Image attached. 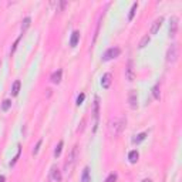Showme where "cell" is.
<instances>
[{
  "label": "cell",
  "mask_w": 182,
  "mask_h": 182,
  "mask_svg": "<svg viewBox=\"0 0 182 182\" xmlns=\"http://www.w3.org/2000/svg\"><path fill=\"white\" fill-rule=\"evenodd\" d=\"M100 26H101V17L98 19V23H97V29H95V33H94V39H93V44H95V41H97V36H98V32H100Z\"/></svg>",
  "instance_id": "cell-23"
},
{
  "label": "cell",
  "mask_w": 182,
  "mask_h": 182,
  "mask_svg": "<svg viewBox=\"0 0 182 182\" xmlns=\"http://www.w3.org/2000/svg\"><path fill=\"white\" fill-rule=\"evenodd\" d=\"M141 182H152V181H151L150 178H145V179H142V181H141Z\"/></svg>",
  "instance_id": "cell-31"
},
{
  "label": "cell",
  "mask_w": 182,
  "mask_h": 182,
  "mask_svg": "<svg viewBox=\"0 0 182 182\" xmlns=\"http://www.w3.org/2000/svg\"><path fill=\"white\" fill-rule=\"evenodd\" d=\"M162 22H164V17L161 16V17H158L154 23H152V27H151V34H157V33H158L159 27L162 26Z\"/></svg>",
  "instance_id": "cell-10"
},
{
  "label": "cell",
  "mask_w": 182,
  "mask_h": 182,
  "mask_svg": "<svg viewBox=\"0 0 182 182\" xmlns=\"http://www.w3.org/2000/svg\"><path fill=\"white\" fill-rule=\"evenodd\" d=\"M17 148H19V150H17V154H16V157H14V158H13V161L10 162V165H14V164H16V162H17V159H19V157H20V152H22V147L19 145Z\"/></svg>",
  "instance_id": "cell-25"
},
{
  "label": "cell",
  "mask_w": 182,
  "mask_h": 182,
  "mask_svg": "<svg viewBox=\"0 0 182 182\" xmlns=\"http://www.w3.org/2000/svg\"><path fill=\"white\" fill-rule=\"evenodd\" d=\"M61 77H63V71L61 70H57L51 74V81L54 83V84H58L60 81H61Z\"/></svg>",
  "instance_id": "cell-13"
},
{
  "label": "cell",
  "mask_w": 182,
  "mask_h": 182,
  "mask_svg": "<svg viewBox=\"0 0 182 182\" xmlns=\"http://www.w3.org/2000/svg\"><path fill=\"white\" fill-rule=\"evenodd\" d=\"M77 158H78V147L77 145H74L73 147L71 152L68 154V158H67V161L64 162V172L65 174H70L73 171V168H74V165H76V162H77Z\"/></svg>",
  "instance_id": "cell-2"
},
{
  "label": "cell",
  "mask_w": 182,
  "mask_h": 182,
  "mask_svg": "<svg viewBox=\"0 0 182 182\" xmlns=\"http://www.w3.org/2000/svg\"><path fill=\"white\" fill-rule=\"evenodd\" d=\"M30 23H32V19H30V17H26L23 22H22V32L23 33L26 32V30L30 27Z\"/></svg>",
  "instance_id": "cell-18"
},
{
  "label": "cell",
  "mask_w": 182,
  "mask_h": 182,
  "mask_svg": "<svg viewBox=\"0 0 182 182\" xmlns=\"http://www.w3.org/2000/svg\"><path fill=\"white\" fill-rule=\"evenodd\" d=\"M41 142H43V140H39V141H37V144H36V147L33 148V154H34V155H36V154L39 152V150H40V145H41Z\"/></svg>",
  "instance_id": "cell-27"
},
{
  "label": "cell",
  "mask_w": 182,
  "mask_h": 182,
  "mask_svg": "<svg viewBox=\"0 0 182 182\" xmlns=\"http://www.w3.org/2000/svg\"><path fill=\"white\" fill-rule=\"evenodd\" d=\"M93 114H94L95 118V125H94V131L97 129V122H98V115H100V98L97 97L94 101V110H93Z\"/></svg>",
  "instance_id": "cell-9"
},
{
  "label": "cell",
  "mask_w": 182,
  "mask_h": 182,
  "mask_svg": "<svg viewBox=\"0 0 182 182\" xmlns=\"http://www.w3.org/2000/svg\"><path fill=\"white\" fill-rule=\"evenodd\" d=\"M63 145H64L63 141H60V142L57 144V147H55V150H54V157H60L61 150H63Z\"/></svg>",
  "instance_id": "cell-22"
},
{
  "label": "cell",
  "mask_w": 182,
  "mask_h": 182,
  "mask_svg": "<svg viewBox=\"0 0 182 182\" xmlns=\"http://www.w3.org/2000/svg\"><path fill=\"white\" fill-rule=\"evenodd\" d=\"M147 132H141V134H138L137 137H135L134 140H132V142L134 144H140V142H142L144 140H145V137H147Z\"/></svg>",
  "instance_id": "cell-19"
},
{
  "label": "cell",
  "mask_w": 182,
  "mask_h": 182,
  "mask_svg": "<svg viewBox=\"0 0 182 182\" xmlns=\"http://www.w3.org/2000/svg\"><path fill=\"white\" fill-rule=\"evenodd\" d=\"M152 95H154V98L155 100H159L161 98V91H159V83H157L154 88H152Z\"/></svg>",
  "instance_id": "cell-17"
},
{
  "label": "cell",
  "mask_w": 182,
  "mask_h": 182,
  "mask_svg": "<svg viewBox=\"0 0 182 182\" xmlns=\"http://www.w3.org/2000/svg\"><path fill=\"white\" fill-rule=\"evenodd\" d=\"M65 4H67V1H60V3H58V4H57V6H55V10H57V12H61V10H63V7L64 6H65Z\"/></svg>",
  "instance_id": "cell-29"
},
{
  "label": "cell",
  "mask_w": 182,
  "mask_h": 182,
  "mask_svg": "<svg viewBox=\"0 0 182 182\" xmlns=\"http://www.w3.org/2000/svg\"><path fill=\"white\" fill-rule=\"evenodd\" d=\"M137 9H138V3L135 1L134 4H132V7H131V10H129V14H128V20H132V19H134Z\"/></svg>",
  "instance_id": "cell-20"
},
{
  "label": "cell",
  "mask_w": 182,
  "mask_h": 182,
  "mask_svg": "<svg viewBox=\"0 0 182 182\" xmlns=\"http://www.w3.org/2000/svg\"><path fill=\"white\" fill-rule=\"evenodd\" d=\"M84 98H86V94H84V93H81V94L77 97V105H81V104H83V101H84Z\"/></svg>",
  "instance_id": "cell-28"
},
{
  "label": "cell",
  "mask_w": 182,
  "mask_h": 182,
  "mask_svg": "<svg viewBox=\"0 0 182 182\" xmlns=\"http://www.w3.org/2000/svg\"><path fill=\"white\" fill-rule=\"evenodd\" d=\"M20 86H22V83L16 80L14 83H13V86H12V94L13 95H17L19 94V91H20Z\"/></svg>",
  "instance_id": "cell-16"
},
{
  "label": "cell",
  "mask_w": 182,
  "mask_h": 182,
  "mask_svg": "<svg viewBox=\"0 0 182 182\" xmlns=\"http://www.w3.org/2000/svg\"><path fill=\"white\" fill-rule=\"evenodd\" d=\"M128 104H129V107L132 110H137V107H138V94H137L135 90H131L128 93Z\"/></svg>",
  "instance_id": "cell-5"
},
{
  "label": "cell",
  "mask_w": 182,
  "mask_h": 182,
  "mask_svg": "<svg viewBox=\"0 0 182 182\" xmlns=\"http://www.w3.org/2000/svg\"><path fill=\"white\" fill-rule=\"evenodd\" d=\"M10 107H12V101H10V100H4V101L1 103V110L3 111H7Z\"/></svg>",
  "instance_id": "cell-24"
},
{
  "label": "cell",
  "mask_w": 182,
  "mask_h": 182,
  "mask_svg": "<svg viewBox=\"0 0 182 182\" xmlns=\"http://www.w3.org/2000/svg\"><path fill=\"white\" fill-rule=\"evenodd\" d=\"M51 178L57 182L61 181V172H60V169H58L57 166H53V168H51Z\"/></svg>",
  "instance_id": "cell-11"
},
{
  "label": "cell",
  "mask_w": 182,
  "mask_h": 182,
  "mask_svg": "<svg viewBox=\"0 0 182 182\" xmlns=\"http://www.w3.org/2000/svg\"><path fill=\"white\" fill-rule=\"evenodd\" d=\"M81 182H91V176H90V168L86 166L84 171H83V175H81Z\"/></svg>",
  "instance_id": "cell-14"
},
{
  "label": "cell",
  "mask_w": 182,
  "mask_h": 182,
  "mask_svg": "<svg viewBox=\"0 0 182 182\" xmlns=\"http://www.w3.org/2000/svg\"><path fill=\"white\" fill-rule=\"evenodd\" d=\"M115 181H117V174H114V172L110 174V176L105 179V182H115Z\"/></svg>",
  "instance_id": "cell-26"
},
{
  "label": "cell",
  "mask_w": 182,
  "mask_h": 182,
  "mask_svg": "<svg viewBox=\"0 0 182 182\" xmlns=\"http://www.w3.org/2000/svg\"><path fill=\"white\" fill-rule=\"evenodd\" d=\"M178 55H179V51H178V46L172 43L169 48L166 50V61L168 63H175L178 60Z\"/></svg>",
  "instance_id": "cell-3"
},
{
  "label": "cell",
  "mask_w": 182,
  "mask_h": 182,
  "mask_svg": "<svg viewBox=\"0 0 182 182\" xmlns=\"http://www.w3.org/2000/svg\"><path fill=\"white\" fill-rule=\"evenodd\" d=\"M6 181V176L4 175H0V182H4Z\"/></svg>",
  "instance_id": "cell-30"
},
{
  "label": "cell",
  "mask_w": 182,
  "mask_h": 182,
  "mask_svg": "<svg viewBox=\"0 0 182 182\" xmlns=\"http://www.w3.org/2000/svg\"><path fill=\"white\" fill-rule=\"evenodd\" d=\"M80 40V32L78 30H76V32H73L71 34V39H70V46L71 47H76L77 46V43H78Z\"/></svg>",
  "instance_id": "cell-12"
},
{
  "label": "cell",
  "mask_w": 182,
  "mask_h": 182,
  "mask_svg": "<svg viewBox=\"0 0 182 182\" xmlns=\"http://www.w3.org/2000/svg\"><path fill=\"white\" fill-rule=\"evenodd\" d=\"M176 32H178V17L172 16L171 17V22H169V36L175 37Z\"/></svg>",
  "instance_id": "cell-6"
},
{
  "label": "cell",
  "mask_w": 182,
  "mask_h": 182,
  "mask_svg": "<svg viewBox=\"0 0 182 182\" xmlns=\"http://www.w3.org/2000/svg\"><path fill=\"white\" fill-rule=\"evenodd\" d=\"M138 158H140V154H138V151H137V150L131 151V152L128 154V159H129V162H131V164H135V162L138 161Z\"/></svg>",
  "instance_id": "cell-15"
},
{
  "label": "cell",
  "mask_w": 182,
  "mask_h": 182,
  "mask_svg": "<svg viewBox=\"0 0 182 182\" xmlns=\"http://www.w3.org/2000/svg\"><path fill=\"white\" fill-rule=\"evenodd\" d=\"M125 78L128 81H134L135 80V71H134V65H132V61L129 60L127 64V68H125Z\"/></svg>",
  "instance_id": "cell-7"
},
{
  "label": "cell",
  "mask_w": 182,
  "mask_h": 182,
  "mask_svg": "<svg viewBox=\"0 0 182 182\" xmlns=\"http://www.w3.org/2000/svg\"><path fill=\"white\" fill-rule=\"evenodd\" d=\"M125 127H127V118L125 117H118V118H115L114 121L110 122V132L114 137H118L125 129Z\"/></svg>",
  "instance_id": "cell-1"
},
{
  "label": "cell",
  "mask_w": 182,
  "mask_h": 182,
  "mask_svg": "<svg viewBox=\"0 0 182 182\" xmlns=\"http://www.w3.org/2000/svg\"><path fill=\"white\" fill-rule=\"evenodd\" d=\"M150 40H151L150 36H148V34H145L142 39H141V41H140V46H138V47H140V48H144L145 46H147V44H148V43H150Z\"/></svg>",
  "instance_id": "cell-21"
},
{
  "label": "cell",
  "mask_w": 182,
  "mask_h": 182,
  "mask_svg": "<svg viewBox=\"0 0 182 182\" xmlns=\"http://www.w3.org/2000/svg\"><path fill=\"white\" fill-rule=\"evenodd\" d=\"M119 54H121V48L119 47H111L103 54V61H110V60H112V58H117Z\"/></svg>",
  "instance_id": "cell-4"
},
{
  "label": "cell",
  "mask_w": 182,
  "mask_h": 182,
  "mask_svg": "<svg viewBox=\"0 0 182 182\" xmlns=\"http://www.w3.org/2000/svg\"><path fill=\"white\" fill-rule=\"evenodd\" d=\"M111 83H112V76H111V73H105L103 76V78H101V86H103V88H110Z\"/></svg>",
  "instance_id": "cell-8"
}]
</instances>
